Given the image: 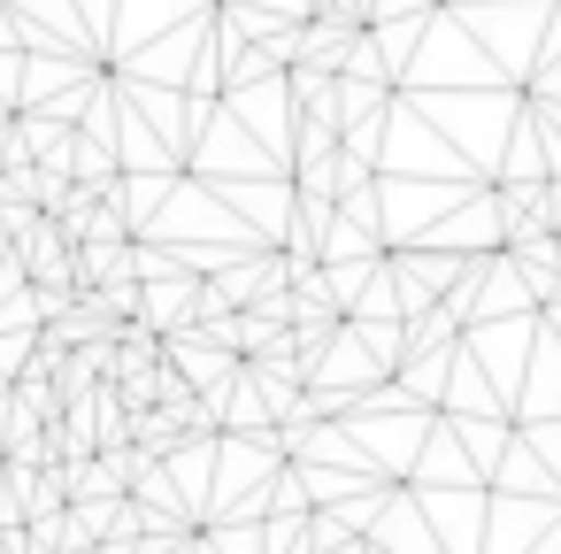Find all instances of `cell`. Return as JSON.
<instances>
[{
	"mask_svg": "<svg viewBox=\"0 0 561 554\" xmlns=\"http://www.w3.org/2000/svg\"><path fill=\"white\" fill-rule=\"evenodd\" d=\"M454 331H461L454 301H423V308L408 316V354H446V347H454Z\"/></svg>",
	"mask_w": 561,
	"mask_h": 554,
	"instance_id": "1",
	"label": "cell"
}]
</instances>
